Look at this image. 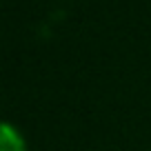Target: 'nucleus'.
I'll return each mask as SVG.
<instances>
[{"label": "nucleus", "mask_w": 151, "mask_h": 151, "mask_svg": "<svg viewBox=\"0 0 151 151\" xmlns=\"http://www.w3.org/2000/svg\"><path fill=\"white\" fill-rule=\"evenodd\" d=\"M0 151H27L22 133L11 122H2V129H0Z\"/></svg>", "instance_id": "1"}]
</instances>
